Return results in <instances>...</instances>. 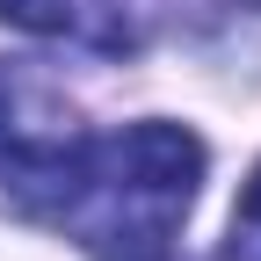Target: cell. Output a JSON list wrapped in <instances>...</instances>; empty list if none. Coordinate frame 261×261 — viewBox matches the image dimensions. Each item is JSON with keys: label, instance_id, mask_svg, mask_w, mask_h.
I'll return each instance as SVG.
<instances>
[{"label": "cell", "instance_id": "277c9868", "mask_svg": "<svg viewBox=\"0 0 261 261\" xmlns=\"http://www.w3.org/2000/svg\"><path fill=\"white\" fill-rule=\"evenodd\" d=\"M225 261H261V174L247 181L240 211H232V240H225Z\"/></svg>", "mask_w": 261, "mask_h": 261}, {"label": "cell", "instance_id": "5b68a950", "mask_svg": "<svg viewBox=\"0 0 261 261\" xmlns=\"http://www.w3.org/2000/svg\"><path fill=\"white\" fill-rule=\"evenodd\" d=\"M167 8L189 22V29H218V22H232V15H247V8H261V0H167Z\"/></svg>", "mask_w": 261, "mask_h": 261}, {"label": "cell", "instance_id": "7a4b0ae2", "mask_svg": "<svg viewBox=\"0 0 261 261\" xmlns=\"http://www.w3.org/2000/svg\"><path fill=\"white\" fill-rule=\"evenodd\" d=\"M87 160V123L73 94L37 58H0V189L29 211H58Z\"/></svg>", "mask_w": 261, "mask_h": 261}, {"label": "cell", "instance_id": "6da1fadb", "mask_svg": "<svg viewBox=\"0 0 261 261\" xmlns=\"http://www.w3.org/2000/svg\"><path fill=\"white\" fill-rule=\"evenodd\" d=\"M203 181V145L181 123H130L116 138H87L73 189L58 196V225L94 261H167L181 218Z\"/></svg>", "mask_w": 261, "mask_h": 261}, {"label": "cell", "instance_id": "3957f363", "mask_svg": "<svg viewBox=\"0 0 261 261\" xmlns=\"http://www.w3.org/2000/svg\"><path fill=\"white\" fill-rule=\"evenodd\" d=\"M0 22L51 37V44H73V51H94V58H130L145 44L138 0H0Z\"/></svg>", "mask_w": 261, "mask_h": 261}]
</instances>
